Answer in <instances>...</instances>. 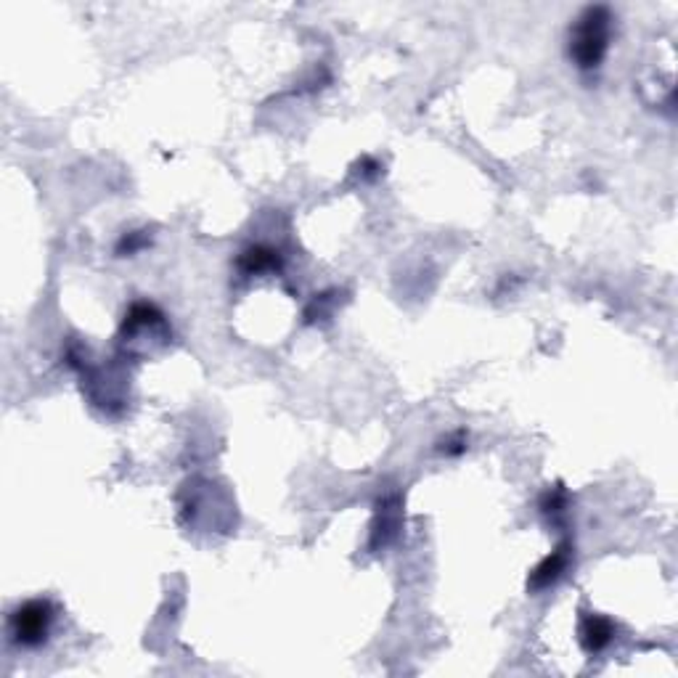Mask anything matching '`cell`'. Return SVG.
I'll return each instance as SVG.
<instances>
[{
    "label": "cell",
    "mask_w": 678,
    "mask_h": 678,
    "mask_svg": "<svg viewBox=\"0 0 678 678\" xmlns=\"http://www.w3.org/2000/svg\"><path fill=\"white\" fill-rule=\"evenodd\" d=\"M541 508H544V514H551V517L564 514V508H567V490H564L562 485L549 488V490L541 496Z\"/></svg>",
    "instance_id": "7"
},
{
    "label": "cell",
    "mask_w": 678,
    "mask_h": 678,
    "mask_svg": "<svg viewBox=\"0 0 678 678\" xmlns=\"http://www.w3.org/2000/svg\"><path fill=\"white\" fill-rule=\"evenodd\" d=\"M567 564H570V546L562 544L559 549L551 551L549 556L530 573V581H527L530 591H544V589H549L551 583H556V581L564 575Z\"/></svg>",
    "instance_id": "3"
},
{
    "label": "cell",
    "mask_w": 678,
    "mask_h": 678,
    "mask_svg": "<svg viewBox=\"0 0 678 678\" xmlns=\"http://www.w3.org/2000/svg\"><path fill=\"white\" fill-rule=\"evenodd\" d=\"M146 242H149V236H146V234H127V236H123V242L117 244V252L120 254L138 252Z\"/></svg>",
    "instance_id": "8"
},
{
    "label": "cell",
    "mask_w": 678,
    "mask_h": 678,
    "mask_svg": "<svg viewBox=\"0 0 678 678\" xmlns=\"http://www.w3.org/2000/svg\"><path fill=\"white\" fill-rule=\"evenodd\" d=\"M612 636H615V626L601 615H586L581 620V644L589 655L601 652L612 641Z\"/></svg>",
    "instance_id": "4"
},
{
    "label": "cell",
    "mask_w": 678,
    "mask_h": 678,
    "mask_svg": "<svg viewBox=\"0 0 678 678\" xmlns=\"http://www.w3.org/2000/svg\"><path fill=\"white\" fill-rule=\"evenodd\" d=\"M612 14L607 5H589L570 30V59L578 69H596L609 48Z\"/></svg>",
    "instance_id": "1"
},
{
    "label": "cell",
    "mask_w": 678,
    "mask_h": 678,
    "mask_svg": "<svg viewBox=\"0 0 678 678\" xmlns=\"http://www.w3.org/2000/svg\"><path fill=\"white\" fill-rule=\"evenodd\" d=\"M53 623V607L45 599H30L11 615V636L19 646L35 649L48 638Z\"/></svg>",
    "instance_id": "2"
},
{
    "label": "cell",
    "mask_w": 678,
    "mask_h": 678,
    "mask_svg": "<svg viewBox=\"0 0 678 678\" xmlns=\"http://www.w3.org/2000/svg\"><path fill=\"white\" fill-rule=\"evenodd\" d=\"M239 268L244 273H265V270H279L281 268V254L265 244H254L250 250H244L239 257Z\"/></svg>",
    "instance_id": "5"
},
{
    "label": "cell",
    "mask_w": 678,
    "mask_h": 678,
    "mask_svg": "<svg viewBox=\"0 0 678 678\" xmlns=\"http://www.w3.org/2000/svg\"><path fill=\"white\" fill-rule=\"evenodd\" d=\"M380 511V522L374 525V546H384L395 538L398 527H400V507L392 501H384Z\"/></svg>",
    "instance_id": "6"
}]
</instances>
